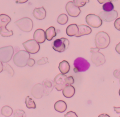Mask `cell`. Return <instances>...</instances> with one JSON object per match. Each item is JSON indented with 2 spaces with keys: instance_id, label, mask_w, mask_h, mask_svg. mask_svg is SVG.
I'll list each match as a JSON object with an SVG mask.
<instances>
[{
  "instance_id": "6da1fadb",
  "label": "cell",
  "mask_w": 120,
  "mask_h": 117,
  "mask_svg": "<svg viewBox=\"0 0 120 117\" xmlns=\"http://www.w3.org/2000/svg\"><path fill=\"white\" fill-rule=\"evenodd\" d=\"M110 43V38L109 35L104 31L98 32L95 37L96 47L99 49L107 48Z\"/></svg>"
},
{
  "instance_id": "7a4b0ae2",
  "label": "cell",
  "mask_w": 120,
  "mask_h": 117,
  "mask_svg": "<svg viewBox=\"0 0 120 117\" xmlns=\"http://www.w3.org/2000/svg\"><path fill=\"white\" fill-rule=\"evenodd\" d=\"M30 58V53L26 50H20L14 55L13 59L14 64L16 66L22 67L26 66L27 61Z\"/></svg>"
},
{
  "instance_id": "3957f363",
  "label": "cell",
  "mask_w": 120,
  "mask_h": 117,
  "mask_svg": "<svg viewBox=\"0 0 120 117\" xmlns=\"http://www.w3.org/2000/svg\"><path fill=\"white\" fill-rule=\"evenodd\" d=\"M99 49L96 48H90V51L92 53L91 55V60L92 62L97 67L103 65L105 62L104 55L99 51Z\"/></svg>"
},
{
  "instance_id": "277c9868",
  "label": "cell",
  "mask_w": 120,
  "mask_h": 117,
  "mask_svg": "<svg viewBox=\"0 0 120 117\" xmlns=\"http://www.w3.org/2000/svg\"><path fill=\"white\" fill-rule=\"evenodd\" d=\"M15 25L22 31L29 32L33 28V23L32 20L29 17H24L15 22Z\"/></svg>"
},
{
  "instance_id": "5b68a950",
  "label": "cell",
  "mask_w": 120,
  "mask_h": 117,
  "mask_svg": "<svg viewBox=\"0 0 120 117\" xmlns=\"http://www.w3.org/2000/svg\"><path fill=\"white\" fill-rule=\"evenodd\" d=\"M69 42L67 38L62 37L55 40L52 44L53 49L59 52H62L66 50L69 46Z\"/></svg>"
},
{
  "instance_id": "8992f818",
  "label": "cell",
  "mask_w": 120,
  "mask_h": 117,
  "mask_svg": "<svg viewBox=\"0 0 120 117\" xmlns=\"http://www.w3.org/2000/svg\"><path fill=\"white\" fill-rule=\"evenodd\" d=\"M74 71L75 73L84 72L89 69L90 63L85 58L82 57L77 58L74 62Z\"/></svg>"
},
{
  "instance_id": "52a82bcc",
  "label": "cell",
  "mask_w": 120,
  "mask_h": 117,
  "mask_svg": "<svg viewBox=\"0 0 120 117\" xmlns=\"http://www.w3.org/2000/svg\"><path fill=\"white\" fill-rule=\"evenodd\" d=\"M14 52L13 47L11 45L0 48V60L3 63L9 62L12 58Z\"/></svg>"
},
{
  "instance_id": "ba28073f",
  "label": "cell",
  "mask_w": 120,
  "mask_h": 117,
  "mask_svg": "<svg viewBox=\"0 0 120 117\" xmlns=\"http://www.w3.org/2000/svg\"><path fill=\"white\" fill-rule=\"evenodd\" d=\"M25 50L30 53L35 54L38 52L40 49V45L34 39H30L22 43Z\"/></svg>"
},
{
  "instance_id": "9c48e42d",
  "label": "cell",
  "mask_w": 120,
  "mask_h": 117,
  "mask_svg": "<svg viewBox=\"0 0 120 117\" xmlns=\"http://www.w3.org/2000/svg\"><path fill=\"white\" fill-rule=\"evenodd\" d=\"M85 20L89 25L93 28H98L102 24V20L100 17L94 14L87 15Z\"/></svg>"
},
{
  "instance_id": "30bf717a",
  "label": "cell",
  "mask_w": 120,
  "mask_h": 117,
  "mask_svg": "<svg viewBox=\"0 0 120 117\" xmlns=\"http://www.w3.org/2000/svg\"><path fill=\"white\" fill-rule=\"evenodd\" d=\"M66 75L63 74H58L55 76L53 80L54 87L58 91L62 90L64 87L67 85L66 84Z\"/></svg>"
},
{
  "instance_id": "8fae6325",
  "label": "cell",
  "mask_w": 120,
  "mask_h": 117,
  "mask_svg": "<svg viewBox=\"0 0 120 117\" xmlns=\"http://www.w3.org/2000/svg\"><path fill=\"white\" fill-rule=\"evenodd\" d=\"M99 17L105 22H111L116 19L118 17V12L116 10H112L110 11H102L99 13Z\"/></svg>"
},
{
  "instance_id": "7c38bea8",
  "label": "cell",
  "mask_w": 120,
  "mask_h": 117,
  "mask_svg": "<svg viewBox=\"0 0 120 117\" xmlns=\"http://www.w3.org/2000/svg\"><path fill=\"white\" fill-rule=\"evenodd\" d=\"M66 10L68 15L72 17H77L81 13L79 7L76 6L73 1H69L66 5Z\"/></svg>"
},
{
  "instance_id": "4fadbf2b",
  "label": "cell",
  "mask_w": 120,
  "mask_h": 117,
  "mask_svg": "<svg viewBox=\"0 0 120 117\" xmlns=\"http://www.w3.org/2000/svg\"><path fill=\"white\" fill-rule=\"evenodd\" d=\"M31 94L36 99L41 98L44 94V89L42 84L38 83L35 84L31 89Z\"/></svg>"
},
{
  "instance_id": "5bb4252c",
  "label": "cell",
  "mask_w": 120,
  "mask_h": 117,
  "mask_svg": "<svg viewBox=\"0 0 120 117\" xmlns=\"http://www.w3.org/2000/svg\"><path fill=\"white\" fill-rule=\"evenodd\" d=\"M33 38L39 43H42L45 40V32L42 29H38L34 33Z\"/></svg>"
},
{
  "instance_id": "9a60e30c",
  "label": "cell",
  "mask_w": 120,
  "mask_h": 117,
  "mask_svg": "<svg viewBox=\"0 0 120 117\" xmlns=\"http://www.w3.org/2000/svg\"><path fill=\"white\" fill-rule=\"evenodd\" d=\"M42 85L44 89V95L47 96L52 92L54 87L53 82L50 79H45L42 82Z\"/></svg>"
},
{
  "instance_id": "2e32d148",
  "label": "cell",
  "mask_w": 120,
  "mask_h": 117,
  "mask_svg": "<svg viewBox=\"0 0 120 117\" xmlns=\"http://www.w3.org/2000/svg\"><path fill=\"white\" fill-rule=\"evenodd\" d=\"M33 15L38 20H43L46 17V10L43 7L36 8L33 11Z\"/></svg>"
},
{
  "instance_id": "e0dca14e",
  "label": "cell",
  "mask_w": 120,
  "mask_h": 117,
  "mask_svg": "<svg viewBox=\"0 0 120 117\" xmlns=\"http://www.w3.org/2000/svg\"><path fill=\"white\" fill-rule=\"evenodd\" d=\"M78 31L77 33L75 35L76 37H78L84 35H88L91 33L92 30L88 25H78Z\"/></svg>"
},
{
  "instance_id": "ac0fdd59",
  "label": "cell",
  "mask_w": 120,
  "mask_h": 117,
  "mask_svg": "<svg viewBox=\"0 0 120 117\" xmlns=\"http://www.w3.org/2000/svg\"><path fill=\"white\" fill-rule=\"evenodd\" d=\"M75 93V87L70 85H67L62 89V93L64 97L66 98H71Z\"/></svg>"
},
{
  "instance_id": "d6986e66",
  "label": "cell",
  "mask_w": 120,
  "mask_h": 117,
  "mask_svg": "<svg viewBox=\"0 0 120 117\" xmlns=\"http://www.w3.org/2000/svg\"><path fill=\"white\" fill-rule=\"evenodd\" d=\"M78 27L76 24H70L66 28V33L69 36H75L78 33Z\"/></svg>"
},
{
  "instance_id": "ffe728a7",
  "label": "cell",
  "mask_w": 120,
  "mask_h": 117,
  "mask_svg": "<svg viewBox=\"0 0 120 117\" xmlns=\"http://www.w3.org/2000/svg\"><path fill=\"white\" fill-rule=\"evenodd\" d=\"M54 108L56 111L62 113L66 111L67 109V106L66 103L64 101L60 100L55 103Z\"/></svg>"
},
{
  "instance_id": "44dd1931",
  "label": "cell",
  "mask_w": 120,
  "mask_h": 117,
  "mask_svg": "<svg viewBox=\"0 0 120 117\" xmlns=\"http://www.w3.org/2000/svg\"><path fill=\"white\" fill-rule=\"evenodd\" d=\"M59 69L61 73L63 74H67L70 70V65L67 61L63 60L60 63Z\"/></svg>"
},
{
  "instance_id": "7402d4cb",
  "label": "cell",
  "mask_w": 120,
  "mask_h": 117,
  "mask_svg": "<svg viewBox=\"0 0 120 117\" xmlns=\"http://www.w3.org/2000/svg\"><path fill=\"white\" fill-rule=\"evenodd\" d=\"M45 38L48 41L52 40L56 35V32L54 27L50 26L47 28L45 32Z\"/></svg>"
},
{
  "instance_id": "603a6c76",
  "label": "cell",
  "mask_w": 120,
  "mask_h": 117,
  "mask_svg": "<svg viewBox=\"0 0 120 117\" xmlns=\"http://www.w3.org/2000/svg\"><path fill=\"white\" fill-rule=\"evenodd\" d=\"M11 18L7 15L2 14L0 15V28L6 26L11 21Z\"/></svg>"
},
{
  "instance_id": "cb8c5ba5",
  "label": "cell",
  "mask_w": 120,
  "mask_h": 117,
  "mask_svg": "<svg viewBox=\"0 0 120 117\" xmlns=\"http://www.w3.org/2000/svg\"><path fill=\"white\" fill-rule=\"evenodd\" d=\"M12 109L7 105L3 106L1 109V113L4 117H10L13 113Z\"/></svg>"
},
{
  "instance_id": "d4e9b609",
  "label": "cell",
  "mask_w": 120,
  "mask_h": 117,
  "mask_svg": "<svg viewBox=\"0 0 120 117\" xmlns=\"http://www.w3.org/2000/svg\"><path fill=\"white\" fill-rule=\"evenodd\" d=\"M25 103L28 109H35L36 104L33 99L29 96H26L25 100Z\"/></svg>"
},
{
  "instance_id": "484cf974",
  "label": "cell",
  "mask_w": 120,
  "mask_h": 117,
  "mask_svg": "<svg viewBox=\"0 0 120 117\" xmlns=\"http://www.w3.org/2000/svg\"><path fill=\"white\" fill-rule=\"evenodd\" d=\"M0 34L2 37H9L13 34V32L12 30H8L6 26L0 28Z\"/></svg>"
},
{
  "instance_id": "4316f807",
  "label": "cell",
  "mask_w": 120,
  "mask_h": 117,
  "mask_svg": "<svg viewBox=\"0 0 120 117\" xmlns=\"http://www.w3.org/2000/svg\"><path fill=\"white\" fill-rule=\"evenodd\" d=\"M68 17L66 14H61L60 15L57 19V22L60 25H65L68 21Z\"/></svg>"
},
{
  "instance_id": "83f0119b",
  "label": "cell",
  "mask_w": 120,
  "mask_h": 117,
  "mask_svg": "<svg viewBox=\"0 0 120 117\" xmlns=\"http://www.w3.org/2000/svg\"><path fill=\"white\" fill-rule=\"evenodd\" d=\"M114 8V5L111 1L105 2L102 6V9L105 11H110Z\"/></svg>"
},
{
  "instance_id": "f1b7e54d",
  "label": "cell",
  "mask_w": 120,
  "mask_h": 117,
  "mask_svg": "<svg viewBox=\"0 0 120 117\" xmlns=\"http://www.w3.org/2000/svg\"><path fill=\"white\" fill-rule=\"evenodd\" d=\"M3 70L6 71L8 72L11 76H13L14 75L15 72L13 68L11 67V66L7 63H5L4 65H3Z\"/></svg>"
},
{
  "instance_id": "f546056e",
  "label": "cell",
  "mask_w": 120,
  "mask_h": 117,
  "mask_svg": "<svg viewBox=\"0 0 120 117\" xmlns=\"http://www.w3.org/2000/svg\"><path fill=\"white\" fill-rule=\"evenodd\" d=\"M13 116L15 117H26L25 112L22 109H15L13 112Z\"/></svg>"
},
{
  "instance_id": "4dcf8cb0",
  "label": "cell",
  "mask_w": 120,
  "mask_h": 117,
  "mask_svg": "<svg viewBox=\"0 0 120 117\" xmlns=\"http://www.w3.org/2000/svg\"><path fill=\"white\" fill-rule=\"evenodd\" d=\"M74 4L78 7L84 6L86 3L89 2V0H73Z\"/></svg>"
},
{
  "instance_id": "1f68e13d",
  "label": "cell",
  "mask_w": 120,
  "mask_h": 117,
  "mask_svg": "<svg viewBox=\"0 0 120 117\" xmlns=\"http://www.w3.org/2000/svg\"><path fill=\"white\" fill-rule=\"evenodd\" d=\"M48 62V58L47 57H42L41 58L38 60L37 64L38 65H42Z\"/></svg>"
},
{
  "instance_id": "d6a6232c",
  "label": "cell",
  "mask_w": 120,
  "mask_h": 117,
  "mask_svg": "<svg viewBox=\"0 0 120 117\" xmlns=\"http://www.w3.org/2000/svg\"><path fill=\"white\" fill-rule=\"evenodd\" d=\"M74 83V79L72 76H69L66 78V85H70Z\"/></svg>"
},
{
  "instance_id": "836d02e7",
  "label": "cell",
  "mask_w": 120,
  "mask_h": 117,
  "mask_svg": "<svg viewBox=\"0 0 120 117\" xmlns=\"http://www.w3.org/2000/svg\"><path fill=\"white\" fill-rule=\"evenodd\" d=\"M114 25L117 30L120 31V17H119L115 20L114 23Z\"/></svg>"
},
{
  "instance_id": "e575fe53",
  "label": "cell",
  "mask_w": 120,
  "mask_h": 117,
  "mask_svg": "<svg viewBox=\"0 0 120 117\" xmlns=\"http://www.w3.org/2000/svg\"><path fill=\"white\" fill-rule=\"evenodd\" d=\"M65 117H77V115L76 114V113L72 111H68L66 114L64 116Z\"/></svg>"
},
{
  "instance_id": "d590c367",
  "label": "cell",
  "mask_w": 120,
  "mask_h": 117,
  "mask_svg": "<svg viewBox=\"0 0 120 117\" xmlns=\"http://www.w3.org/2000/svg\"><path fill=\"white\" fill-rule=\"evenodd\" d=\"M113 74L115 78L120 79V68L115 69L114 71Z\"/></svg>"
},
{
  "instance_id": "8d00e7d4",
  "label": "cell",
  "mask_w": 120,
  "mask_h": 117,
  "mask_svg": "<svg viewBox=\"0 0 120 117\" xmlns=\"http://www.w3.org/2000/svg\"><path fill=\"white\" fill-rule=\"evenodd\" d=\"M35 63V61L33 58H30L28 61L27 65H28L29 67H32Z\"/></svg>"
},
{
  "instance_id": "74e56055",
  "label": "cell",
  "mask_w": 120,
  "mask_h": 117,
  "mask_svg": "<svg viewBox=\"0 0 120 117\" xmlns=\"http://www.w3.org/2000/svg\"><path fill=\"white\" fill-rule=\"evenodd\" d=\"M115 50L117 53L120 54V42L116 45L115 47Z\"/></svg>"
},
{
  "instance_id": "f35d334b",
  "label": "cell",
  "mask_w": 120,
  "mask_h": 117,
  "mask_svg": "<svg viewBox=\"0 0 120 117\" xmlns=\"http://www.w3.org/2000/svg\"><path fill=\"white\" fill-rule=\"evenodd\" d=\"M28 0H15L16 3H24L26 2Z\"/></svg>"
},
{
  "instance_id": "ab89813d",
  "label": "cell",
  "mask_w": 120,
  "mask_h": 117,
  "mask_svg": "<svg viewBox=\"0 0 120 117\" xmlns=\"http://www.w3.org/2000/svg\"><path fill=\"white\" fill-rule=\"evenodd\" d=\"M114 110L117 113H120V107H113Z\"/></svg>"
},
{
  "instance_id": "60d3db41",
  "label": "cell",
  "mask_w": 120,
  "mask_h": 117,
  "mask_svg": "<svg viewBox=\"0 0 120 117\" xmlns=\"http://www.w3.org/2000/svg\"><path fill=\"white\" fill-rule=\"evenodd\" d=\"M97 0L100 4H103L104 3H105V2L109 1V0Z\"/></svg>"
},
{
  "instance_id": "b9f144b4",
  "label": "cell",
  "mask_w": 120,
  "mask_h": 117,
  "mask_svg": "<svg viewBox=\"0 0 120 117\" xmlns=\"http://www.w3.org/2000/svg\"><path fill=\"white\" fill-rule=\"evenodd\" d=\"M3 71V64L0 60V73Z\"/></svg>"
},
{
  "instance_id": "7bdbcfd3",
  "label": "cell",
  "mask_w": 120,
  "mask_h": 117,
  "mask_svg": "<svg viewBox=\"0 0 120 117\" xmlns=\"http://www.w3.org/2000/svg\"><path fill=\"white\" fill-rule=\"evenodd\" d=\"M117 0H109V1H111V2H114V1H116Z\"/></svg>"
},
{
  "instance_id": "ee69618b",
  "label": "cell",
  "mask_w": 120,
  "mask_h": 117,
  "mask_svg": "<svg viewBox=\"0 0 120 117\" xmlns=\"http://www.w3.org/2000/svg\"><path fill=\"white\" fill-rule=\"evenodd\" d=\"M119 95L120 96V89H119Z\"/></svg>"
},
{
  "instance_id": "f6af8a7d",
  "label": "cell",
  "mask_w": 120,
  "mask_h": 117,
  "mask_svg": "<svg viewBox=\"0 0 120 117\" xmlns=\"http://www.w3.org/2000/svg\"><path fill=\"white\" fill-rule=\"evenodd\" d=\"M119 83H120V79H119Z\"/></svg>"
}]
</instances>
